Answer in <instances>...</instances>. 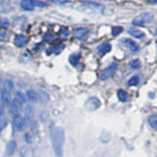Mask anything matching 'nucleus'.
Segmentation results:
<instances>
[{"label":"nucleus","instance_id":"2f4dec72","mask_svg":"<svg viewBox=\"0 0 157 157\" xmlns=\"http://www.w3.org/2000/svg\"><path fill=\"white\" fill-rule=\"evenodd\" d=\"M147 1L150 4H157V0H147Z\"/></svg>","mask_w":157,"mask_h":157},{"label":"nucleus","instance_id":"c85d7f7f","mask_svg":"<svg viewBox=\"0 0 157 157\" xmlns=\"http://www.w3.org/2000/svg\"><path fill=\"white\" fill-rule=\"evenodd\" d=\"M7 38V33H2L0 32V39L3 40V39H6Z\"/></svg>","mask_w":157,"mask_h":157},{"label":"nucleus","instance_id":"cd10ccee","mask_svg":"<svg viewBox=\"0 0 157 157\" xmlns=\"http://www.w3.org/2000/svg\"><path fill=\"white\" fill-rule=\"evenodd\" d=\"M59 33H60V36H61V37L63 39H65L69 36V31H68V29H66V28H62Z\"/></svg>","mask_w":157,"mask_h":157},{"label":"nucleus","instance_id":"473e14b6","mask_svg":"<svg viewBox=\"0 0 157 157\" xmlns=\"http://www.w3.org/2000/svg\"><path fill=\"white\" fill-rule=\"evenodd\" d=\"M50 1H54V2H57V1H59V0H50Z\"/></svg>","mask_w":157,"mask_h":157},{"label":"nucleus","instance_id":"423d86ee","mask_svg":"<svg viewBox=\"0 0 157 157\" xmlns=\"http://www.w3.org/2000/svg\"><path fill=\"white\" fill-rule=\"evenodd\" d=\"M100 107V101L97 97H90L86 103V108L88 111H94Z\"/></svg>","mask_w":157,"mask_h":157},{"label":"nucleus","instance_id":"7c9ffc66","mask_svg":"<svg viewBox=\"0 0 157 157\" xmlns=\"http://www.w3.org/2000/svg\"><path fill=\"white\" fill-rule=\"evenodd\" d=\"M3 115H4V110H3V108H2V107H0V120L2 119Z\"/></svg>","mask_w":157,"mask_h":157},{"label":"nucleus","instance_id":"39448f33","mask_svg":"<svg viewBox=\"0 0 157 157\" xmlns=\"http://www.w3.org/2000/svg\"><path fill=\"white\" fill-rule=\"evenodd\" d=\"M26 118H23L20 114L15 115L13 118V125L18 131H23L26 127Z\"/></svg>","mask_w":157,"mask_h":157},{"label":"nucleus","instance_id":"7ed1b4c3","mask_svg":"<svg viewBox=\"0 0 157 157\" xmlns=\"http://www.w3.org/2000/svg\"><path fill=\"white\" fill-rule=\"evenodd\" d=\"M152 20H153V15L151 13H142L132 21V25L141 27L145 24L150 23Z\"/></svg>","mask_w":157,"mask_h":157},{"label":"nucleus","instance_id":"dca6fc26","mask_svg":"<svg viewBox=\"0 0 157 157\" xmlns=\"http://www.w3.org/2000/svg\"><path fill=\"white\" fill-rule=\"evenodd\" d=\"M117 95H118V98H119V100L122 101V102H127L129 100V94L123 90H119L117 92Z\"/></svg>","mask_w":157,"mask_h":157},{"label":"nucleus","instance_id":"a211bd4d","mask_svg":"<svg viewBox=\"0 0 157 157\" xmlns=\"http://www.w3.org/2000/svg\"><path fill=\"white\" fill-rule=\"evenodd\" d=\"M33 110L31 106H27L25 108V118H26L27 121H31L33 119Z\"/></svg>","mask_w":157,"mask_h":157},{"label":"nucleus","instance_id":"c756f323","mask_svg":"<svg viewBox=\"0 0 157 157\" xmlns=\"http://www.w3.org/2000/svg\"><path fill=\"white\" fill-rule=\"evenodd\" d=\"M6 121H3V122H1L0 123V132H1L5 127H6Z\"/></svg>","mask_w":157,"mask_h":157},{"label":"nucleus","instance_id":"412c9836","mask_svg":"<svg viewBox=\"0 0 157 157\" xmlns=\"http://www.w3.org/2000/svg\"><path fill=\"white\" fill-rule=\"evenodd\" d=\"M140 76H134V77H132L130 80H129V82H128V85L129 86H137L140 83Z\"/></svg>","mask_w":157,"mask_h":157},{"label":"nucleus","instance_id":"f3484780","mask_svg":"<svg viewBox=\"0 0 157 157\" xmlns=\"http://www.w3.org/2000/svg\"><path fill=\"white\" fill-rule=\"evenodd\" d=\"M80 57H81L80 53H74L69 58V61H70V63L73 66H77L78 64V61H80Z\"/></svg>","mask_w":157,"mask_h":157},{"label":"nucleus","instance_id":"6e6552de","mask_svg":"<svg viewBox=\"0 0 157 157\" xmlns=\"http://www.w3.org/2000/svg\"><path fill=\"white\" fill-rule=\"evenodd\" d=\"M29 42V37L27 36H24V34H18V36H15L14 38V43L15 45L18 47H24L26 46Z\"/></svg>","mask_w":157,"mask_h":157},{"label":"nucleus","instance_id":"5701e85b","mask_svg":"<svg viewBox=\"0 0 157 157\" xmlns=\"http://www.w3.org/2000/svg\"><path fill=\"white\" fill-rule=\"evenodd\" d=\"M10 27V22L6 18L0 17V28L2 29H8Z\"/></svg>","mask_w":157,"mask_h":157},{"label":"nucleus","instance_id":"4be33fe9","mask_svg":"<svg viewBox=\"0 0 157 157\" xmlns=\"http://www.w3.org/2000/svg\"><path fill=\"white\" fill-rule=\"evenodd\" d=\"M130 67L132 69H134V70H139V69H140V67H141V64H140V60L135 59V60L130 62Z\"/></svg>","mask_w":157,"mask_h":157},{"label":"nucleus","instance_id":"4468645a","mask_svg":"<svg viewBox=\"0 0 157 157\" xmlns=\"http://www.w3.org/2000/svg\"><path fill=\"white\" fill-rule=\"evenodd\" d=\"M26 95H27V99L31 102H36L38 99V93L34 90H28Z\"/></svg>","mask_w":157,"mask_h":157},{"label":"nucleus","instance_id":"f257e3e1","mask_svg":"<svg viewBox=\"0 0 157 157\" xmlns=\"http://www.w3.org/2000/svg\"><path fill=\"white\" fill-rule=\"evenodd\" d=\"M51 144L56 157H63V147L65 142V132L63 128L54 127L50 131Z\"/></svg>","mask_w":157,"mask_h":157},{"label":"nucleus","instance_id":"f8f14e48","mask_svg":"<svg viewBox=\"0 0 157 157\" xmlns=\"http://www.w3.org/2000/svg\"><path fill=\"white\" fill-rule=\"evenodd\" d=\"M16 148H17V142H16V140H11L7 144V146H6V154L8 156H12L15 153V151H16Z\"/></svg>","mask_w":157,"mask_h":157},{"label":"nucleus","instance_id":"f03ea898","mask_svg":"<svg viewBox=\"0 0 157 157\" xmlns=\"http://www.w3.org/2000/svg\"><path fill=\"white\" fill-rule=\"evenodd\" d=\"M46 3H43L41 1H36V0H22L21 7L25 11H33L36 6L38 7H45Z\"/></svg>","mask_w":157,"mask_h":157},{"label":"nucleus","instance_id":"bb28decb","mask_svg":"<svg viewBox=\"0 0 157 157\" xmlns=\"http://www.w3.org/2000/svg\"><path fill=\"white\" fill-rule=\"evenodd\" d=\"M64 47H65L64 46V44H58V45H56L53 48V52L55 54H59L64 49Z\"/></svg>","mask_w":157,"mask_h":157},{"label":"nucleus","instance_id":"0eeeda50","mask_svg":"<svg viewBox=\"0 0 157 157\" xmlns=\"http://www.w3.org/2000/svg\"><path fill=\"white\" fill-rule=\"evenodd\" d=\"M0 100L3 105H9L11 103V91H9L6 88H2L1 93H0Z\"/></svg>","mask_w":157,"mask_h":157},{"label":"nucleus","instance_id":"72a5a7b5","mask_svg":"<svg viewBox=\"0 0 157 157\" xmlns=\"http://www.w3.org/2000/svg\"><path fill=\"white\" fill-rule=\"evenodd\" d=\"M156 34H157V29H156Z\"/></svg>","mask_w":157,"mask_h":157},{"label":"nucleus","instance_id":"9d476101","mask_svg":"<svg viewBox=\"0 0 157 157\" xmlns=\"http://www.w3.org/2000/svg\"><path fill=\"white\" fill-rule=\"evenodd\" d=\"M88 34V29L86 28H78L74 31V36H75L76 38L80 39H85Z\"/></svg>","mask_w":157,"mask_h":157},{"label":"nucleus","instance_id":"6ab92c4d","mask_svg":"<svg viewBox=\"0 0 157 157\" xmlns=\"http://www.w3.org/2000/svg\"><path fill=\"white\" fill-rule=\"evenodd\" d=\"M38 98L40 99L41 102L43 103H46L49 101V94L46 92V91H44V90H40L38 93Z\"/></svg>","mask_w":157,"mask_h":157},{"label":"nucleus","instance_id":"1a4fd4ad","mask_svg":"<svg viewBox=\"0 0 157 157\" xmlns=\"http://www.w3.org/2000/svg\"><path fill=\"white\" fill-rule=\"evenodd\" d=\"M21 105L22 103L20 102L17 98H15L11 101L10 103V112H11V114L13 116L17 115V114H20V110H21Z\"/></svg>","mask_w":157,"mask_h":157},{"label":"nucleus","instance_id":"ddd939ff","mask_svg":"<svg viewBox=\"0 0 157 157\" xmlns=\"http://www.w3.org/2000/svg\"><path fill=\"white\" fill-rule=\"evenodd\" d=\"M123 41H124L127 44L128 47H129V49L132 53H136V52L139 51V46H137V44L135 41H132V39L125 38V39H123Z\"/></svg>","mask_w":157,"mask_h":157},{"label":"nucleus","instance_id":"aec40b11","mask_svg":"<svg viewBox=\"0 0 157 157\" xmlns=\"http://www.w3.org/2000/svg\"><path fill=\"white\" fill-rule=\"evenodd\" d=\"M148 124L152 129L157 130V115H151L148 118Z\"/></svg>","mask_w":157,"mask_h":157},{"label":"nucleus","instance_id":"2eb2a0df","mask_svg":"<svg viewBox=\"0 0 157 157\" xmlns=\"http://www.w3.org/2000/svg\"><path fill=\"white\" fill-rule=\"evenodd\" d=\"M129 33L131 34L132 36H134L136 38H141V37L144 36V32H141L140 29H135V28L130 29H129Z\"/></svg>","mask_w":157,"mask_h":157},{"label":"nucleus","instance_id":"a878e982","mask_svg":"<svg viewBox=\"0 0 157 157\" xmlns=\"http://www.w3.org/2000/svg\"><path fill=\"white\" fill-rule=\"evenodd\" d=\"M123 29L122 27H119V26H114L112 28V33H113V36H119V34L123 32Z\"/></svg>","mask_w":157,"mask_h":157},{"label":"nucleus","instance_id":"20e7f679","mask_svg":"<svg viewBox=\"0 0 157 157\" xmlns=\"http://www.w3.org/2000/svg\"><path fill=\"white\" fill-rule=\"evenodd\" d=\"M116 70H117V64L116 63H112L109 67H108L107 69H105V70L101 73L100 78L102 81L108 80V78H110L112 76H114Z\"/></svg>","mask_w":157,"mask_h":157},{"label":"nucleus","instance_id":"b1692460","mask_svg":"<svg viewBox=\"0 0 157 157\" xmlns=\"http://www.w3.org/2000/svg\"><path fill=\"white\" fill-rule=\"evenodd\" d=\"M16 98L23 104V103H25L27 100V95H25L24 93H22L21 91H17L16 92Z\"/></svg>","mask_w":157,"mask_h":157},{"label":"nucleus","instance_id":"9b49d317","mask_svg":"<svg viewBox=\"0 0 157 157\" xmlns=\"http://www.w3.org/2000/svg\"><path fill=\"white\" fill-rule=\"evenodd\" d=\"M111 49H112L111 44L108 42H105L97 47V52L100 56H103V55H105V54H107L108 52H110Z\"/></svg>","mask_w":157,"mask_h":157},{"label":"nucleus","instance_id":"393cba45","mask_svg":"<svg viewBox=\"0 0 157 157\" xmlns=\"http://www.w3.org/2000/svg\"><path fill=\"white\" fill-rule=\"evenodd\" d=\"M4 88H6L9 91H12L13 88H14V85H13V82L11 80H6L4 82V86H3Z\"/></svg>","mask_w":157,"mask_h":157}]
</instances>
